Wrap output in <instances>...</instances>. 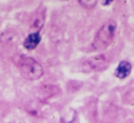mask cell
<instances>
[{
    "label": "cell",
    "instance_id": "cell-1",
    "mask_svg": "<svg viewBox=\"0 0 134 123\" xmlns=\"http://www.w3.org/2000/svg\"><path fill=\"white\" fill-rule=\"evenodd\" d=\"M16 64L21 76L28 80H37L43 75L41 65L30 57L19 56L17 59Z\"/></svg>",
    "mask_w": 134,
    "mask_h": 123
},
{
    "label": "cell",
    "instance_id": "cell-6",
    "mask_svg": "<svg viewBox=\"0 0 134 123\" xmlns=\"http://www.w3.org/2000/svg\"><path fill=\"white\" fill-rule=\"evenodd\" d=\"M59 92V88L55 86H52V85H46V86H43L40 89V94L43 99H48L51 98L52 96L55 95Z\"/></svg>",
    "mask_w": 134,
    "mask_h": 123
},
{
    "label": "cell",
    "instance_id": "cell-5",
    "mask_svg": "<svg viewBox=\"0 0 134 123\" xmlns=\"http://www.w3.org/2000/svg\"><path fill=\"white\" fill-rule=\"evenodd\" d=\"M41 35L39 32H33V33L30 34L28 37H26L24 41V47L29 50L34 49L37 48V46L41 42Z\"/></svg>",
    "mask_w": 134,
    "mask_h": 123
},
{
    "label": "cell",
    "instance_id": "cell-4",
    "mask_svg": "<svg viewBox=\"0 0 134 123\" xmlns=\"http://www.w3.org/2000/svg\"><path fill=\"white\" fill-rule=\"evenodd\" d=\"M132 66L129 61L122 60L119 62V66L117 67L115 70V76L119 79H124L129 77L131 72Z\"/></svg>",
    "mask_w": 134,
    "mask_h": 123
},
{
    "label": "cell",
    "instance_id": "cell-8",
    "mask_svg": "<svg viewBox=\"0 0 134 123\" xmlns=\"http://www.w3.org/2000/svg\"><path fill=\"white\" fill-rule=\"evenodd\" d=\"M113 2V0H104V2H103V5H105V6H108V5H109L110 3Z\"/></svg>",
    "mask_w": 134,
    "mask_h": 123
},
{
    "label": "cell",
    "instance_id": "cell-3",
    "mask_svg": "<svg viewBox=\"0 0 134 123\" xmlns=\"http://www.w3.org/2000/svg\"><path fill=\"white\" fill-rule=\"evenodd\" d=\"M108 63L109 61L108 57L103 54H100L87 59V61L86 62V67L88 70L98 71V70L105 69L108 66Z\"/></svg>",
    "mask_w": 134,
    "mask_h": 123
},
{
    "label": "cell",
    "instance_id": "cell-7",
    "mask_svg": "<svg viewBox=\"0 0 134 123\" xmlns=\"http://www.w3.org/2000/svg\"><path fill=\"white\" fill-rule=\"evenodd\" d=\"M78 1L81 6L86 9H91L95 8L97 4V0H78Z\"/></svg>",
    "mask_w": 134,
    "mask_h": 123
},
{
    "label": "cell",
    "instance_id": "cell-2",
    "mask_svg": "<svg viewBox=\"0 0 134 123\" xmlns=\"http://www.w3.org/2000/svg\"><path fill=\"white\" fill-rule=\"evenodd\" d=\"M117 29V23L114 20H108L97 31L94 39L93 47L97 50H102L111 44Z\"/></svg>",
    "mask_w": 134,
    "mask_h": 123
}]
</instances>
